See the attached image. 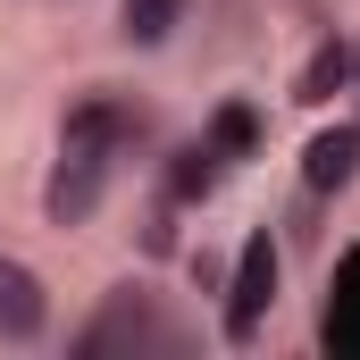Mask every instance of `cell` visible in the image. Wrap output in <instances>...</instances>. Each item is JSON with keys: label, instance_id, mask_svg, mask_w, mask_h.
I'll return each instance as SVG.
<instances>
[{"label": "cell", "instance_id": "6da1fadb", "mask_svg": "<svg viewBox=\"0 0 360 360\" xmlns=\"http://www.w3.org/2000/svg\"><path fill=\"white\" fill-rule=\"evenodd\" d=\"M134 126H143V117H134L126 101H109V92H84V101L68 109V126H59V168L42 184L51 226H84L92 210H101L109 168H117V143H126Z\"/></svg>", "mask_w": 360, "mask_h": 360}, {"label": "cell", "instance_id": "7a4b0ae2", "mask_svg": "<svg viewBox=\"0 0 360 360\" xmlns=\"http://www.w3.org/2000/svg\"><path fill=\"white\" fill-rule=\"evenodd\" d=\"M269 310H276V235L260 226L235 252V276H226V344H252Z\"/></svg>", "mask_w": 360, "mask_h": 360}, {"label": "cell", "instance_id": "3957f363", "mask_svg": "<svg viewBox=\"0 0 360 360\" xmlns=\"http://www.w3.org/2000/svg\"><path fill=\"white\" fill-rule=\"evenodd\" d=\"M42 319H51L42 276L25 269V260H0V335H8V344H34V335H42Z\"/></svg>", "mask_w": 360, "mask_h": 360}, {"label": "cell", "instance_id": "277c9868", "mask_svg": "<svg viewBox=\"0 0 360 360\" xmlns=\"http://www.w3.org/2000/svg\"><path fill=\"white\" fill-rule=\"evenodd\" d=\"M360 176V126H327V134H310V151H302V184L310 193H344Z\"/></svg>", "mask_w": 360, "mask_h": 360}, {"label": "cell", "instance_id": "5b68a950", "mask_svg": "<svg viewBox=\"0 0 360 360\" xmlns=\"http://www.w3.org/2000/svg\"><path fill=\"white\" fill-rule=\"evenodd\" d=\"M109 344H176V327H160V319L134 302V285H126V293L109 302V319L84 335V352H109Z\"/></svg>", "mask_w": 360, "mask_h": 360}, {"label": "cell", "instance_id": "8992f818", "mask_svg": "<svg viewBox=\"0 0 360 360\" xmlns=\"http://www.w3.org/2000/svg\"><path fill=\"white\" fill-rule=\"evenodd\" d=\"M201 143H210L226 168H235V160H252V151H260V109H252V101H218V109H210V126H201Z\"/></svg>", "mask_w": 360, "mask_h": 360}, {"label": "cell", "instance_id": "52a82bcc", "mask_svg": "<svg viewBox=\"0 0 360 360\" xmlns=\"http://www.w3.org/2000/svg\"><path fill=\"white\" fill-rule=\"evenodd\" d=\"M344 84H352V42H319V51L302 59V76H293V101L319 109V101H335Z\"/></svg>", "mask_w": 360, "mask_h": 360}, {"label": "cell", "instance_id": "ba28073f", "mask_svg": "<svg viewBox=\"0 0 360 360\" xmlns=\"http://www.w3.org/2000/svg\"><path fill=\"white\" fill-rule=\"evenodd\" d=\"M176 25H184V0H117V34L134 51H160Z\"/></svg>", "mask_w": 360, "mask_h": 360}, {"label": "cell", "instance_id": "9c48e42d", "mask_svg": "<svg viewBox=\"0 0 360 360\" xmlns=\"http://www.w3.org/2000/svg\"><path fill=\"white\" fill-rule=\"evenodd\" d=\"M218 176H226V160H218L210 143H184L176 160H168V201H210Z\"/></svg>", "mask_w": 360, "mask_h": 360}, {"label": "cell", "instance_id": "30bf717a", "mask_svg": "<svg viewBox=\"0 0 360 360\" xmlns=\"http://www.w3.org/2000/svg\"><path fill=\"white\" fill-rule=\"evenodd\" d=\"M352 68H360V59H352Z\"/></svg>", "mask_w": 360, "mask_h": 360}, {"label": "cell", "instance_id": "8fae6325", "mask_svg": "<svg viewBox=\"0 0 360 360\" xmlns=\"http://www.w3.org/2000/svg\"><path fill=\"white\" fill-rule=\"evenodd\" d=\"M352 126H360V117H352Z\"/></svg>", "mask_w": 360, "mask_h": 360}]
</instances>
